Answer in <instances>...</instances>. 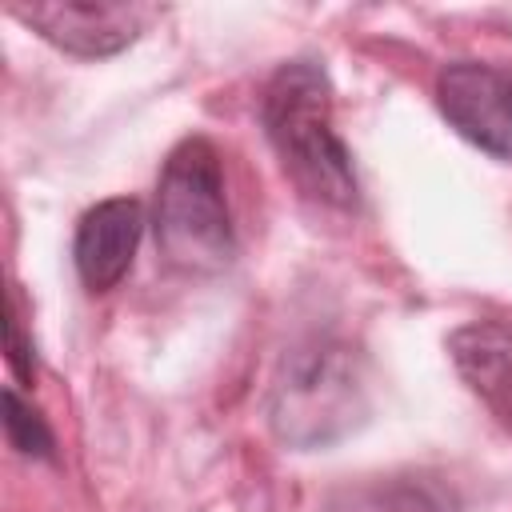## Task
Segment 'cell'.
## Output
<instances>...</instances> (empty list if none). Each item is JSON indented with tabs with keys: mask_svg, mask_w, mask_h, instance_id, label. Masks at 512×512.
<instances>
[{
	"mask_svg": "<svg viewBox=\"0 0 512 512\" xmlns=\"http://www.w3.org/2000/svg\"><path fill=\"white\" fill-rule=\"evenodd\" d=\"M148 224L164 264L184 276H216L236 260V224L212 140L184 136L168 152Z\"/></svg>",
	"mask_w": 512,
	"mask_h": 512,
	"instance_id": "3",
	"label": "cell"
},
{
	"mask_svg": "<svg viewBox=\"0 0 512 512\" xmlns=\"http://www.w3.org/2000/svg\"><path fill=\"white\" fill-rule=\"evenodd\" d=\"M448 356L460 380L512 428V328L500 320H472L448 336Z\"/></svg>",
	"mask_w": 512,
	"mask_h": 512,
	"instance_id": "7",
	"label": "cell"
},
{
	"mask_svg": "<svg viewBox=\"0 0 512 512\" xmlns=\"http://www.w3.org/2000/svg\"><path fill=\"white\" fill-rule=\"evenodd\" d=\"M260 128L284 176L316 204L352 212L360 180L332 120V84L316 60L280 64L260 88Z\"/></svg>",
	"mask_w": 512,
	"mask_h": 512,
	"instance_id": "1",
	"label": "cell"
},
{
	"mask_svg": "<svg viewBox=\"0 0 512 512\" xmlns=\"http://www.w3.org/2000/svg\"><path fill=\"white\" fill-rule=\"evenodd\" d=\"M324 512H460V496L428 472L360 476L328 492Z\"/></svg>",
	"mask_w": 512,
	"mask_h": 512,
	"instance_id": "8",
	"label": "cell"
},
{
	"mask_svg": "<svg viewBox=\"0 0 512 512\" xmlns=\"http://www.w3.org/2000/svg\"><path fill=\"white\" fill-rule=\"evenodd\" d=\"M264 412L284 448L316 452L344 440L372 412L364 352L340 336L292 344L272 372Z\"/></svg>",
	"mask_w": 512,
	"mask_h": 512,
	"instance_id": "2",
	"label": "cell"
},
{
	"mask_svg": "<svg viewBox=\"0 0 512 512\" xmlns=\"http://www.w3.org/2000/svg\"><path fill=\"white\" fill-rule=\"evenodd\" d=\"M432 96L456 136L492 160L512 164V68L488 60H448L436 72Z\"/></svg>",
	"mask_w": 512,
	"mask_h": 512,
	"instance_id": "4",
	"label": "cell"
},
{
	"mask_svg": "<svg viewBox=\"0 0 512 512\" xmlns=\"http://www.w3.org/2000/svg\"><path fill=\"white\" fill-rule=\"evenodd\" d=\"M4 352H8L12 376L24 388H32L36 384V344H32L28 324H24V300L16 288H8V308H4Z\"/></svg>",
	"mask_w": 512,
	"mask_h": 512,
	"instance_id": "10",
	"label": "cell"
},
{
	"mask_svg": "<svg viewBox=\"0 0 512 512\" xmlns=\"http://www.w3.org/2000/svg\"><path fill=\"white\" fill-rule=\"evenodd\" d=\"M8 12L20 24H28L40 40H48L52 48H60L76 60H104V56L124 52L160 16V8H152V4H104V0L12 4Z\"/></svg>",
	"mask_w": 512,
	"mask_h": 512,
	"instance_id": "5",
	"label": "cell"
},
{
	"mask_svg": "<svg viewBox=\"0 0 512 512\" xmlns=\"http://www.w3.org/2000/svg\"><path fill=\"white\" fill-rule=\"evenodd\" d=\"M144 204L136 196H112L92 204L72 232V268L80 284L100 296L112 292L136 264V248L144 236Z\"/></svg>",
	"mask_w": 512,
	"mask_h": 512,
	"instance_id": "6",
	"label": "cell"
},
{
	"mask_svg": "<svg viewBox=\"0 0 512 512\" xmlns=\"http://www.w3.org/2000/svg\"><path fill=\"white\" fill-rule=\"evenodd\" d=\"M4 436L8 448H16L24 460H56V436L44 412L16 384L4 388Z\"/></svg>",
	"mask_w": 512,
	"mask_h": 512,
	"instance_id": "9",
	"label": "cell"
}]
</instances>
